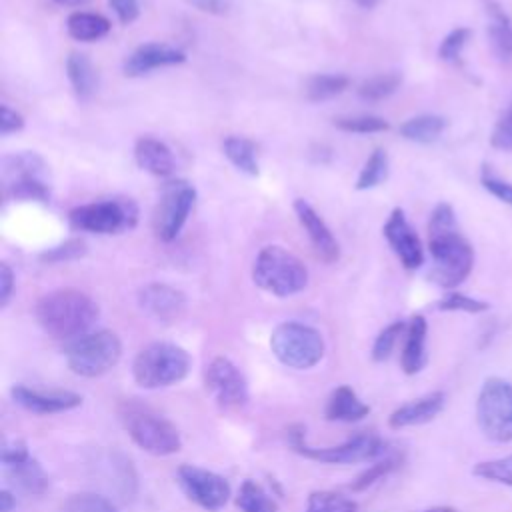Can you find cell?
I'll use <instances>...</instances> for the list:
<instances>
[{"instance_id": "obj_40", "label": "cell", "mask_w": 512, "mask_h": 512, "mask_svg": "<svg viewBox=\"0 0 512 512\" xmlns=\"http://www.w3.org/2000/svg\"><path fill=\"white\" fill-rule=\"evenodd\" d=\"M440 310L446 312H468V314H478V312H486L490 308L488 302L460 294V292H450L446 294L440 302H438Z\"/></svg>"}, {"instance_id": "obj_32", "label": "cell", "mask_w": 512, "mask_h": 512, "mask_svg": "<svg viewBox=\"0 0 512 512\" xmlns=\"http://www.w3.org/2000/svg\"><path fill=\"white\" fill-rule=\"evenodd\" d=\"M402 462L400 454L394 452H386L384 456H380L370 468H366L362 474H358V478L350 484L352 492H364L370 486H374L376 482H380L382 478H386L392 470H396Z\"/></svg>"}, {"instance_id": "obj_31", "label": "cell", "mask_w": 512, "mask_h": 512, "mask_svg": "<svg viewBox=\"0 0 512 512\" xmlns=\"http://www.w3.org/2000/svg\"><path fill=\"white\" fill-rule=\"evenodd\" d=\"M350 80L344 74H316L306 82V98L310 102H324L348 88Z\"/></svg>"}, {"instance_id": "obj_38", "label": "cell", "mask_w": 512, "mask_h": 512, "mask_svg": "<svg viewBox=\"0 0 512 512\" xmlns=\"http://www.w3.org/2000/svg\"><path fill=\"white\" fill-rule=\"evenodd\" d=\"M400 86V76L398 74H378V76H372L368 80H364L358 88V94L364 98V100H382V98H388L392 92H396Z\"/></svg>"}, {"instance_id": "obj_41", "label": "cell", "mask_w": 512, "mask_h": 512, "mask_svg": "<svg viewBox=\"0 0 512 512\" xmlns=\"http://www.w3.org/2000/svg\"><path fill=\"white\" fill-rule=\"evenodd\" d=\"M470 38V30L468 28H454L440 44L438 48V56L446 62H456L460 58V52L462 48L466 46Z\"/></svg>"}, {"instance_id": "obj_50", "label": "cell", "mask_w": 512, "mask_h": 512, "mask_svg": "<svg viewBox=\"0 0 512 512\" xmlns=\"http://www.w3.org/2000/svg\"><path fill=\"white\" fill-rule=\"evenodd\" d=\"M56 4H60V6H72V8H76V6H84L88 0H54Z\"/></svg>"}, {"instance_id": "obj_45", "label": "cell", "mask_w": 512, "mask_h": 512, "mask_svg": "<svg viewBox=\"0 0 512 512\" xmlns=\"http://www.w3.org/2000/svg\"><path fill=\"white\" fill-rule=\"evenodd\" d=\"M108 4L122 24H132L140 14L138 0H108Z\"/></svg>"}, {"instance_id": "obj_17", "label": "cell", "mask_w": 512, "mask_h": 512, "mask_svg": "<svg viewBox=\"0 0 512 512\" xmlns=\"http://www.w3.org/2000/svg\"><path fill=\"white\" fill-rule=\"evenodd\" d=\"M384 236L406 270H416L424 264L422 242L400 208L390 212L384 224Z\"/></svg>"}, {"instance_id": "obj_25", "label": "cell", "mask_w": 512, "mask_h": 512, "mask_svg": "<svg viewBox=\"0 0 512 512\" xmlns=\"http://www.w3.org/2000/svg\"><path fill=\"white\" fill-rule=\"evenodd\" d=\"M486 14H488V40L492 52L500 60L512 58V24L508 14L502 10V6L494 0H486Z\"/></svg>"}, {"instance_id": "obj_30", "label": "cell", "mask_w": 512, "mask_h": 512, "mask_svg": "<svg viewBox=\"0 0 512 512\" xmlns=\"http://www.w3.org/2000/svg\"><path fill=\"white\" fill-rule=\"evenodd\" d=\"M236 506L240 512H278L276 500L256 482L244 480L236 494Z\"/></svg>"}, {"instance_id": "obj_36", "label": "cell", "mask_w": 512, "mask_h": 512, "mask_svg": "<svg viewBox=\"0 0 512 512\" xmlns=\"http://www.w3.org/2000/svg\"><path fill=\"white\" fill-rule=\"evenodd\" d=\"M472 474L482 480H490V482L504 484V486L512 488V454L504 456V458H496V460L478 462L472 468Z\"/></svg>"}, {"instance_id": "obj_19", "label": "cell", "mask_w": 512, "mask_h": 512, "mask_svg": "<svg viewBox=\"0 0 512 512\" xmlns=\"http://www.w3.org/2000/svg\"><path fill=\"white\" fill-rule=\"evenodd\" d=\"M294 212L302 224V228L306 230L316 254L324 260V262H336L340 256V246L338 240L334 238V234L330 232V228L326 226V222L318 216V212L302 198H298L294 202Z\"/></svg>"}, {"instance_id": "obj_29", "label": "cell", "mask_w": 512, "mask_h": 512, "mask_svg": "<svg viewBox=\"0 0 512 512\" xmlns=\"http://www.w3.org/2000/svg\"><path fill=\"white\" fill-rule=\"evenodd\" d=\"M222 150L226 158L244 174L256 176L258 170V158H256V146L252 140L242 136H228L222 142Z\"/></svg>"}, {"instance_id": "obj_12", "label": "cell", "mask_w": 512, "mask_h": 512, "mask_svg": "<svg viewBox=\"0 0 512 512\" xmlns=\"http://www.w3.org/2000/svg\"><path fill=\"white\" fill-rule=\"evenodd\" d=\"M194 200H196V190L190 182L170 180L164 184L152 216L154 232L162 242H170L180 234L194 206Z\"/></svg>"}, {"instance_id": "obj_27", "label": "cell", "mask_w": 512, "mask_h": 512, "mask_svg": "<svg viewBox=\"0 0 512 512\" xmlns=\"http://www.w3.org/2000/svg\"><path fill=\"white\" fill-rule=\"evenodd\" d=\"M66 30L74 40L94 42V40H100L108 34L110 20L104 18L102 14L78 10V12H72L66 18Z\"/></svg>"}, {"instance_id": "obj_7", "label": "cell", "mask_w": 512, "mask_h": 512, "mask_svg": "<svg viewBox=\"0 0 512 512\" xmlns=\"http://www.w3.org/2000/svg\"><path fill=\"white\" fill-rule=\"evenodd\" d=\"M68 368L82 378H98L110 372L122 356V342L110 330H94L70 340L66 350Z\"/></svg>"}, {"instance_id": "obj_23", "label": "cell", "mask_w": 512, "mask_h": 512, "mask_svg": "<svg viewBox=\"0 0 512 512\" xmlns=\"http://www.w3.org/2000/svg\"><path fill=\"white\" fill-rule=\"evenodd\" d=\"M134 158L142 170L154 176H170L174 172V156L170 148L152 136H142L136 140Z\"/></svg>"}, {"instance_id": "obj_14", "label": "cell", "mask_w": 512, "mask_h": 512, "mask_svg": "<svg viewBox=\"0 0 512 512\" xmlns=\"http://www.w3.org/2000/svg\"><path fill=\"white\" fill-rule=\"evenodd\" d=\"M206 390L226 412H238L248 404V382L242 370L226 356H216L204 370Z\"/></svg>"}, {"instance_id": "obj_35", "label": "cell", "mask_w": 512, "mask_h": 512, "mask_svg": "<svg viewBox=\"0 0 512 512\" xmlns=\"http://www.w3.org/2000/svg\"><path fill=\"white\" fill-rule=\"evenodd\" d=\"M388 174V154L382 148H376L370 158L366 160L364 168L360 170V176L356 180L358 190H368L378 186L382 180H386Z\"/></svg>"}, {"instance_id": "obj_44", "label": "cell", "mask_w": 512, "mask_h": 512, "mask_svg": "<svg viewBox=\"0 0 512 512\" xmlns=\"http://www.w3.org/2000/svg\"><path fill=\"white\" fill-rule=\"evenodd\" d=\"M490 144L500 150H512V106L508 112L498 120V124L492 130Z\"/></svg>"}, {"instance_id": "obj_21", "label": "cell", "mask_w": 512, "mask_h": 512, "mask_svg": "<svg viewBox=\"0 0 512 512\" xmlns=\"http://www.w3.org/2000/svg\"><path fill=\"white\" fill-rule=\"evenodd\" d=\"M446 404V394L436 390L428 392L420 398H414L402 406H398L390 416H388V426L394 430L408 428V426H420L430 420H434Z\"/></svg>"}, {"instance_id": "obj_3", "label": "cell", "mask_w": 512, "mask_h": 512, "mask_svg": "<svg viewBox=\"0 0 512 512\" xmlns=\"http://www.w3.org/2000/svg\"><path fill=\"white\" fill-rule=\"evenodd\" d=\"M118 420L130 440L152 456H170L182 448L178 428L152 406L130 398L116 408Z\"/></svg>"}, {"instance_id": "obj_8", "label": "cell", "mask_w": 512, "mask_h": 512, "mask_svg": "<svg viewBox=\"0 0 512 512\" xmlns=\"http://www.w3.org/2000/svg\"><path fill=\"white\" fill-rule=\"evenodd\" d=\"M2 188L8 198L14 200H38L48 202L50 180L44 158L36 152H18L2 160Z\"/></svg>"}, {"instance_id": "obj_28", "label": "cell", "mask_w": 512, "mask_h": 512, "mask_svg": "<svg viewBox=\"0 0 512 512\" xmlns=\"http://www.w3.org/2000/svg\"><path fill=\"white\" fill-rule=\"evenodd\" d=\"M446 128V118L436 116V114H422L406 120L400 126V134L406 140L418 142V144H430L440 138V134Z\"/></svg>"}, {"instance_id": "obj_51", "label": "cell", "mask_w": 512, "mask_h": 512, "mask_svg": "<svg viewBox=\"0 0 512 512\" xmlns=\"http://www.w3.org/2000/svg\"><path fill=\"white\" fill-rule=\"evenodd\" d=\"M422 512H456V508H452V506H432V508H426Z\"/></svg>"}, {"instance_id": "obj_11", "label": "cell", "mask_w": 512, "mask_h": 512, "mask_svg": "<svg viewBox=\"0 0 512 512\" xmlns=\"http://www.w3.org/2000/svg\"><path fill=\"white\" fill-rule=\"evenodd\" d=\"M68 220L70 226L80 232L118 234L136 226L138 206L130 198H110L70 210Z\"/></svg>"}, {"instance_id": "obj_5", "label": "cell", "mask_w": 512, "mask_h": 512, "mask_svg": "<svg viewBox=\"0 0 512 512\" xmlns=\"http://www.w3.org/2000/svg\"><path fill=\"white\" fill-rule=\"evenodd\" d=\"M252 280L264 292L286 298L306 288L308 270L298 256L282 246H264L254 260Z\"/></svg>"}, {"instance_id": "obj_42", "label": "cell", "mask_w": 512, "mask_h": 512, "mask_svg": "<svg viewBox=\"0 0 512 512\" xmlns=\"http://www.w3.org/2000/svg\"><path fill=\"white\" fill-rule=\"evenodd\" d=\"M86 254V244L82 240H66L60 246H54L50 250H46L40 260L52 264V262H68V260H76L80 256Z\"/></svg>"}, {"instance_id": "obj_39", "label": "cell", "mask_w": 512, "mask_h": 512, "mask_svg": "<svg viewBox=\"0 0 512 512\" xmlns=\"http://www.w3.org/2000/svg\"><path fill=\"white\" fill-rule=\"evenodd\" d=\"M406 326H408L406 322L396 320V322L388 324V326L376 336V340H374V344H372V360H374V362H384V360L390 358V354H392V350H394L398 338L406 332Z\"/></svg>"}, {"instance_id": "obj_52", "label": "cell", "mask_w": 512, "mask_h": 512, "mask_svg": "<svg viewBox=\"0 0 512 512\" xmlns=\"http://www.w3.org/2000/svg\"><path fill=\"white\" fill-rule=\"evenodd\" d=\"M352 2H356V4H360V6H364V8H372L378 0H352Z\"/></svg>"}, {"instance_id": "obj_15", "label": "cell", "mask_w": 512, "mask_h": 512, "mask_svg": "<svg viewBox=\"0 0 512 512\" xmlns=\"http://www.w3.org/2000/svg\"><path fill=\"white\" fill-rule=\"evenodd\" d=\"M0 462L4 474L16 484L20 490L28 494H44L50 486V478L42 464L28 452L24 440H2Z\"/></svg>"}, {"instance_id": "obj_2", "label": "cell", "mask_w": 512, "mask_h": 512, "mask_svg": "<svg viewBox=\"0 0 512 512\" xmlns=\"http://www.w3.org/2000/svg\"><path fill=\"white\" fill-rule=\"evenodd\" d=\"M100 316L98 304L76 288H60L44 294L36 304V320L56 340H76L90 332Z\"/></svg>"}, {"instance_id": "obj_9", "label": "cell", "mask_w": 512, "mask_h": 512, "mask_svg": "<svg viewBox=\"0 0 512 512\" xmlns=\"http://www.w3.org/2000/svg\"><path fill=\"white\" fill-rule=\"evenodd\" d=\"M270 348L284 366L308 370L322 360L326 344L316 328L302 322H282L270 336Z\"/></svg>"}, {"instance_id": "obj_13", "label": "cell", "mask_w": 512, "mask_h": 512, "mask_svg": "<svg viewBox=\"0 0 512 512\" xmlns=\"http://www.w3.org/2000/svg\"><path fill=\"white\" fill-rule=\"evenodd\" d=\"M176 482L186 498L206 512L222 510L232 496L230 484L224 476L194 464L178 466Z\"/></svg>"}, {"instance_id": "obj_43", "label": "cell", "mask_w": 512, "mask_h": 512, "mask_svg": "<svg viewBox=\"0 0 512 512\" xmlns=\"http://www.w3.org/2000/svg\"><path fill=\"white\" fill-rule=\"evenodd\" d=\"M482 186L492 194L496 196L498 200H502L504 204H510L512 206V182H506V180H500L498 176H494L488 168L482 170Z\"/></svg>"}, {"instance_id": "obj_24", "label": "cell", "mask_w": 512, "mask_h": 512, "mask_svg": "<svg viewBox=\"0 0 512 512\" xmlns=\"http://www.w3.org/2000/svg\"><path fill=\"white\" fill-rule=\"evenodd\" d=\"M370 414V406L350 386H338L328 396L324 416L330 422H358Z\"/></svg>"}, {"instance_id": "obj_22", "label": "cell", "mask_w": 512, "mask_h": 512, "mask_svg": "<svg viewBox=\"0 0 512 512\" xmlns=\"http://www.w3.org/2000/svg\"><path fill=\"white\" fill-rule=\"evenodd\" d=\"M426 336L428 324L426 318L416 314L406 326L404 348L400 354V366L406 374H418L426 366Z\"/></svg>"}, {"instance_id": "obj_1", "label": "cell", "mask_w": 512, "mask_h": 512, "mask_svg": "<svg viewBox=\"0 0 512 512\" xmlns=\"http://www.w3.org/2000/svg\"><path fill=\"white\" fill-rule=\"evenodd\" d=\"M428 248L432 254V282L442 288H456L470 276L474 248L458 230L454 210L446 202H440L430 214Z\"/></svg>"}, {"instance_id": "obj_4", "label": "cell", "mask_w": 512, "mask_h": 512, "mask_svg": "<svg viewBox=\"0 0 512 512\" xmlns=\"http://www.w3.org/2000/svg\"><path fill=\"white\" fill-rule=\"evenodd\" d=\"M190 368L192 358L182 346L172 342H150L136 354L132 376L140 388L158 390L182 382Z\"/></svg>"}, {"instance_id": "obj_18", "label": "cell", "mask_w": 512, "mask_h": 512, "mask_svg": "<svg viewBox=\"0 0 512 512\" xmlns=\"http://www.w3.org/2000/svg\"><path fill=\"white\" fill-rule=\"evenodd\" d=\"M140 308L158 322H174L186 308V296L174 286L152 282L138 292Z\"/></svg>"}, {"instance_id": "obj_48", "label": "cell", "mask_w": 512, "mask_h": 512, "mask_svg": "<svg viewBox=\"0 0 512 512\" xmlns=\"http://www.w3.org/2000/svg\"><path fill=\"white\" fill-rule=\"evenodd\" d=\"M186 2L208 14H224L230 8L232 0H186Z\"/></svg>"}, {"instance_id": "obj_49", "label": "cell", "mask_w": 512, "mask_h": 512, "mask_svg": "<svg viewBox=\"0 0 512 512\" xmlns=\"http://www.w3.org/2000/svg\"><path fill=\"white\" fill-rule=\"evenodd\" d=\"M16 508V498L8 488L0 490V512H12Z\"/></svg>"}, {"instance_id": "obj_10", "label": "cell", "mask_w": 512, "mask_h": 512, "mask_svg": "<svg viewBox=\"0 0 512 512\" xmlns=\"http://www.w3.org/2000/svg\"><path fill=\"white\" fill-rule=\"evenodd\" d=\"M476 420L482 434L494 442H512V384L490 376L476 400Z\"/></svg>"}, {"instance_id": "obj_33", "label": "cell", "mask_w": 512, "mask_h": 512, "mask_svg": "<svg viewBox=\"0 0 512 512\" xmlns=\"http://www.w3.org/2000/svg\"><path fill=\"white\" fill-rule=\"evenodd\" d=\"M356 508L352 498L332 490H314L306 502V512H356Z\"/></svg>"}, {"instance_id": "obj_20", "label": "cell", "mask_w": 512, "mask_h": 512, "mask_svg": "<svg viewBox=\"0 0 512 512\" xmlns=\"http://www.w3.org/2000/svg\"><path fill=\"white\" fill-rule=\"evenodd\" d=\"M186 60V54L174 46L148 42L138 46L126 60H124V74L126 76H144L162 66H174Z\"/></svg>"}, {"instance_id": "obj_16", "label": "cell", "mask_w": 512, "mask_h": 512, "mask_svg": "<svg viewBox=\"0 0 512 512\" xmlns=\"http://www.w3.org/2000/svg\"><path fill=\"white\" fill-rule=\"evenodd\" d=\"M10 396L14 404L40 416L68 412L82 404V396L72 390H40L24 384H14L10 388Z\"/></svg>"}, {"instance_id": "obj_46", "label": "cell", "mask_w": 512, "mask_h": 512, "mask_svg": "<svg viewBox=\"0 0 512 512\" xmlns=\"http://www.w3.org/2000/svg\"><path fill=\"white\" fill-rule=\"evenodd\" d=\"M22 128H24L22 114L8 108L6 104H2V108H0V132H2V136H8V134L18 132Z\"/></svg>"}, {"instance_id": "obj_37", "label": "cell", "mask_w": 512, "mask_h": 512, "mask_svg": "<svg viewBox=\"0 0 512 512\" xmlns=\"http://www.w3.org/2000/svg\"><path fill=\"white\" fill-rule=\"evenodd\" d=\"M334 126L344 132H354V134H370V132L388 130V122L384 118L372 116V114L338 116V118H334Z\"/></svg>"}, {"instance_id": "obj_26", "label": "cell", "mask_w": 512, "mask_h": 512, "mask_svg": "<svg viewBox=\"0 0 512 512\" xmlns=\"http://www.w3.org/2000/svg\"><path fill=\"white\" fill-rule=\"evenodd\" d=\"M66 74L80 100H88L94 94L98 84V74L86 54L70 52V56L66 58Z\"/></svg>"}, {"instance_id": "obj_6", "label": "cell", "mask_w": 512, "mask_h": 512, "mask_svg": "<svg viewBox=\"0 0 512 512\" xmlns=\"http://www.w3.org/2000/svg\"><path fill=\"white\" fill-rule=\"evenodd\" d=\"M288 440L294 452L300 456L322 462V464H356V462H368V460H378L388 452L386 442L374 434V432H360L354 434L352 438L344 440L342 444L336 446H310L304 436L302 426H290L288 428Z\"/></svg>"}, {"instance_id": "obj_34", "label": "cell", "mask_w": 512, "mask_h": 512, "mask_svg": "<svg viewBox=\"0 0 512 512\" xmlns=\"http://www.w3.org/2000/svg\"><path fill=\"white\" fill-rule=\"evenodd\" d=\"M58 512H118V508L106 496L96 492H78L70 494Z\"/></svg>"}, {"instance_id": "obj_47", "label": "cell", "mask_w": 512, "mask_h": 512, "mask_svg": "<svg viewBox=\"0 0 512 512\" xmlns=\"http://www.w3.org/2000/svg\"><path fill=\"white\" fill-rule=\"evenodd\" d=\"M12 292H14V272L4 262V264H0V306L2 308L8 306V302L12 298Z\"/></svg>"}]
</instances>
